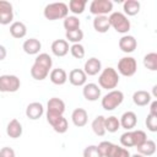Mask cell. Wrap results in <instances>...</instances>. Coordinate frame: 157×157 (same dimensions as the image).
<instances>
[{
    "label": "cell",
    "mask_w": 157,
    "mask_h": 157,
    "mask_svg": "<svg viewBox=\"0 0 157 157\" xmlns=\"http://www.w3.org/2000/svg\"><path fill=\"white\" fill-rule=\"evenodd\" d=\"M6 132L11 139H17L22 135V124L17 119H12L9 121Z\"/></svg>",
    "instance_id": "cb8c5ba5"
},
{
    "label": "cell",
    "mask_w": 157,
    "mask_h": 157,
    "mask_svg": "<svg viewBox=\"0 0 157 157\" xmlns=\"http://www.w3.org/2000/svg\"><path fill=\"white\" fill-rule=\"evenodd\" d=\"M91 126H92L93 132H94L97 136H103V135L105 134V131H107V130H105V118H104L103 115L96 117V118L93 119Z\"/></svg>",
    "instance_id": "d4e9b609"
},
{
    "label": "cell",
    "mask_w": 157,
    "mask_h": 157,
    "mask_svg": "<svg viewBox=\"0 0 157 157\" xmlns=\"http://www.w3.org/2000/svg\"><path fill=\"white\" fill-rule=\"evenodd\" d=\"M131 157H146V156L140 155V153H135V155H131Z\"/></svg>",
    "instance_id": "bcb514c9"
},
{
    "label": "cell",
    "mask_w": 157,
    "mask_h": 157,
    "mask_svg": "<svg viewBox=\"0 0 157 157\" xmlns=\"http://www.w3.org/2000/svg\"><path fill=\"white\" fill-rule=\"evenodd\" d=\"M140 2L137 0H126L124 1L123 4V10H124V13L128 15V16H135L139 13L140 11Z\"/></svg>",
    "instance_id": "484cf974"
},
{
    "label": "cell",
    "mask_w": 157,
    "mask_h": 157,
    "mask_svg": "<svg viewBox=\"0 0 157 157\" xmlns=\"http://www.w3.org/2000/svg\"><path fill=\"white\" fill-rule=\"evenodd\" d=\"M49 75V70H47L45 67L38 65V64H33L32 67H31V76L34 78V80H38V81H42L44 78H47V76Z\"/></svg>",
    "instance_id": "83f0119b"
},
{
    "label": "cell",
    "mask_w": 157,
    "mask_h": 157,
    "mask_svg": "<svg viewBox=\"0 0 157 157\" xmlns=\"http://www.w3.org/2000/svg\"><path fill=\"white\" fill-rule=\"evenodd\" d=\"M144 65L151 71H157V53H148L144 56Z\"/></svg>",
    "instance_id": "f546056e"
},
{
    "label": "cell",
    "mask_w": 157,
    "mask_h": 157,
    "mask_svg": "<svg viewBox=\"0 0 157 157\" xmlns=\"http://www.w3.org/2000/svg\"><path fill=\"white\" fill-rule=\"evenodd\" d=\"M65 112V103L58 97H53L47 103V113L54 115H63Z\"/></svg>",
    "instance_id": "30bf717a"
},
{
    "label": "cell",
    "mask_w": 157,
    "mask_h": 157,
    "mask_svg": "<svg viewBox=\"0 0 157 157\" xmlns=\"http://www.w3.org/2000/svg\"><path fill=\"white\" fill-rule=\"evenodd\" d=\"M102 70V63L99 59L97 58H90L86 63H85V66H83V71L86 72V75L88 76H94L97 75L99 71Z\"/></svg>",
    "instance_id": "ac0fdd59"
},
{
    "label": "cell",
    "mask_w": 157,
    "mask_h": 157,
    "mask_svg": "<svg viewBox=\"0 0 157 157\" xmlns=\"http://www.w3.org/2000/svg\"><path fill=\"white\" fill-rule=\"evenodd\" d=\"M34 63L38 64V65H40V66H43V67H45L47 70H50L52 66H53V60H52L50 55L47 54V53L38 54L36 56V59H34Z\"/></svg>",
    "instance_id": "f1b7e54d"
},
{
    "label": "cell",
    "mask_w": 157,
    "mask_h": 157,
    "mask_svg": "<svg viewBox=\"0 0 157 157\" xmlns=\"http://www.w3.org/2000/svg\"><path fill=\"white\" fill-rule=\"evenodd\" d=\"M136 123H137V117L134 112L131 110H128L125 113H123V115L120 117V125L121 128H124L126 131H130L132 130L135 126H136Z\"/></svg>",
    "instance_id": "9a60e30c"
},
{
    "label": "cell",
    "mask_w": 157,
    "mask_h": 157,
    "mask_svg": "<svg viewBox=\"0 0 157 157\" xmlns=\"http://www.w3.org/2000/svg\"><path fill=\"white\" fill-rule=\"evenodd\" d=\"M13 20V10L12 5L9 1H0V23L1 25H9Z\"/></svg>",
    "instance_id": "9c48e42d"
},
{
    "label": "cell",
    "mask_w": 157,
    "mask_h": 157,
    "mask_svg": "<svg viewBox=\"0 0 157 157\" xmlns=\"http://www.w3.org/2000/svg\"><path fill=\"white\" fill-rule=\"evenodd\" d=\"M22 49L26 54L29 55H36L39 53V50L42 49V43L37 39V38H29L26 39L22 44Z\"/></svg>",
    "instance_id": "d6986e66"
},
{
    "label": "cell",
    "mask_w": 157,
    "mask_h": 157,
    "mask_svg": "<svg viewBox=\"0 0 157 157\" xmlns=\"http://www.w3.org/2000/svg\"><path fill=\"white\" fill-rule=\"evenodd\" d=\"M65 37H66L67 42H72L74 44H76V43H80L83 39V32L80 28L78 29H72V31H66Z\"/></svg>",
    "instance_id": "d6a6232c"
},
{
    "label": "cell",
    "mask_w": 157,
    "mask_h": 157,
    "mask_svg": "<svg viewBox=\"0 0 157 157\" xmlns=\"http://www.w3.org/2000/svg\"><path fill=\"white\" fill-rule=\"evenodd\" d=\"M52 53L55 55V56H65L69 50H70V47H69V42L66 39H55L53 43H52Z\"/></svg>",
    "instance_id": "8fae6325"
},
{
    "label": "cell",
    "mask_w": 157,
    "mask_h": 157,
    "mask_svg": "<svg viewBox=\"0 0 157 157\" xmlns=\"http://www.w3.org/2000/svg\"><path fill=\"white\" fill-rule=\"evenodd\" d=\"M71 120H72L74 125L77 126V128L85 126L87 124V121H88V114H87L86 109H83V108L74 109V112L71 114Z\"/></svg>",
    "instance_id": "e0dca14e"
},
{
    "label": "cell",
    "mask_w": 157,
    "mask_h": 157,
    "mask_svg": "<svg viewBox=\"0 0 157 157\" xmlns=\"http://www.w3.org/2000/svg\"><path fill=\"white\" fill-rule=\"evenodd\" d=\"M21 86V81L16 75H1L0 76V91L1 92H16Z\"/></svg>",
    "instance_id": "8992f818"
},
{
    "label": "cell",
    "mask_w": 157,
    "mask_h": 157,
    "mask_svg": "<svg viewBox=\"0 0 157 157\" xmlns=\"http://www.w3.org/2000/svg\"><path fill=\"white\" fill-rule=\"evenodd\" d=\"M80 20L76 16H67L64 20V28L66 31H72V29H78L80 28Z\"/></svg>",
    "instance_id": "836d02e7"
},
{
    "label": "cell",
    "mask_w": 157,
    "mask_h": 157,
    "mask_svg": "<svg viewBox=\"0 0 157 157\" xmlns=\"http://www.w3.org/2000/svg\"><path fill=\"white\" fill-rule=\"evenodd\" d=\"M132 102L139 107H145L151 102V94L147 91L139 90L132 94Z\"/></svg>",
    "instance_id": "603a6c76"
},
{
    "label": "cell",
    "mask_w": 157,
    "mask_h": 157,
    "mask_svg": "<svg viewBox=\"0 0 157 157\" xmlns=\"http://www.w3.org/2000/svg\"><path fill=\"white\" fill-rule=\"evenodd\" d=\"M0 50H1V56H0V59L2 60V59H5V55H6V49H5V47H4V45H0Z\"/></svg>",
    "instance_id": "ee69618b"
},
{
    "label": "cell",
    "mask_w": 157,
    "mask_h": 157,
    "mask_svg": "<svg viewBox=\"0 0 157 157\" xmlns=\"http://www.w3.org/2000/svg\"><path fill=\"white\" fill-rule=\"evenodd\" d=\"M47 121L52 125L55 132L58 134H64L69 129L67 120L63 115H54V114H48L47 113Z\"/></svg>",
    "instance_id": "ba28073f"
},
{
    "label": "cell",
    "mask_w": 157,
    "mask_h": 157,
    "mask_svg": "<svg viewBox=\"0 0 157 157\" xmlns=\"http://www.w3.org/2000/svg\"><path fill=\"white\" fill-rule=\"evenodd\" d=\"M113 2L110 0H93L90 4V12L94 16H105L112 12Z\"/></svg>",
    "instance_id": "52a82bcc"
},
{
    "label": "cell",
    "mask_w": 157,
    "mask_h": 157,
    "mask_svg": "<svg viewBox=\"0 0 157 157\" xmlns=\"http://www.w3.org/2000/svg\"><path fill=\"white\" fill-rule=\"evenodd\" d=\"M113 147H114V144H112L110 141H102L98 145V148H99V151H101L103 157H109Z\"/></svg>",
    "instance_id": "ab89813d"
},
{
    "label": "cell",
    "mask_w": 157,
    "mask_h": 157,
    "mask_svg": "<svg viewBox=\"0 0 157 157\" xmlns=\"http://www.w3.org/2000/svg\"><path fill=\"white\" fill-rule=\"evenodd\" d=\"M120 119H118L114 115H110L105 118V130L108 132H115L120 129Z\"/></svg>",
    "instance_id": "4dcf8cb0"
},
{
    "label": "cell",
    "mask_w": 157,
    "mask_h": 157,
    "mask_svg": "<svg viewBox=\"0 0 157 157\" xmlns=\"http://www.w3.org/2000/svg\"><path fill=\"white\" fill-rule=\"evenodd\" d=\"M10 34L13 38H16V39L23 38L27 34V27H26V25L23 22H20V21L12 22L11 26H10Z\"/></svg>",
    "instance_id": "7402d4cb"
},
{
    "label": "cell",
    "mask_w": 157,
    "mask_h": 157,
    "mask_svg": "<svg viewBox=\"0 0 157 157\" xmlns=\"http://www.w3.org/2000/svg\"><path fill=\"white\" fill-rule=\"evenodd\" d=\"M124 101V93L119 90H113L109 91L105 96H103L102 98V108L104 110H113L117 107H119Z\"/></svg>",
    "instance_id": "277c9868"
},
{
    "label": "cell",
    "mask_w": 157,
    "mask_h": 157,
    "mask_svg": "<svg viewBox=\"0 0 157 157\" xmlns=\"http://www.w3.org/2000/svg\"><path fill=\"white\" fill-rule=\"evenodd\" d=\"M137 70L136 59L132 56H124L118 61V72L125 77H130L135 75Z\"/></svg>",
    "instance_id": "5b68a950"
},
{
    "label": "cell",
    "mask_w": 157,
    "mask_h": 157,
    "mask_svg": "<svg viewBox=\"0 0 157 157\" xmlns=\"http://www.w3.org/2000/svg\"><path fill=\"white\" fill-rule=\"evenodd\" d=\"M98 83L102 88L104 90H110L115 88L119 83V74L114 67H105L102 70L99 77H98Z\"/></svg>",
    "instance_id": "7a4b0ae2"
},
{
    "label": "cell",
    "mask_w": 157,
    "mask_h": 157,
    "mask_svg": "<svg viewBox=\"0 0 157 157\" xmlns=\"http://www.w3.org/2000/svg\"><path fill=\"white\" fill-rule=\"evenodd\" d=\"M136 47H137V42L132 36L125 34L119 39V48L124 53H132L136 49Z\"/></svg>",
    "instance_id": "2e32d148"
},
{
    "label": "cell",
    "mask_w": 157,
    "mask_h": 157,
    "mask_svg": "<svg viewBox=\"0 0 157 157\" xmlns=\"http://www.w3.org/2000/svg\"><path fill=\"white\" fill-rule=\"evenodd\" d=\"M86 4V0H71L69 2V10L75 15H80L85 11Z\"/></svg>",
    "instance_id": "1f68e13d"
},
{
    "label": "cell",
    "mask_w": 157,
    "mask_h": 157,
    "mask_svg": "<svg viewBox=\"0 0 157 157\" xmlns=\"http://www.w3.org/2000/svg\"><path fill=\"white\" fill-rule=\"evenodd\" d=\"M120 144L124 147H132L134 146V140H132V131H125L120 136Z\"/></svg>",
    "instance_id": "60d3db41"
},
{
    "label": "cell",
    "mask_w": 157,
    "mask_h": 157,
    "mask_svg": "<svg viewBox=\"0 0 157 157\" xmlns=\"http://www.w3.org/2000/svg\"><path fill=\"white\" fill-rule=\"evenodd\" d=\"M132 140H134V146L139 147L140 145H142L147 140L146 132L142 130H134L132 131Z\"/></svg>",
    "instance_id": "e575fe53"
},
{
    "label": "cell",
    "mask_w": 157,
    "mask_h": 157,
    "mask_svg": "<svg viewBox=\"0 0 157 157\" xmlns=\"http://www.w3.org/2000/svg\"><path fill=\"white\" fill-rule=\"evenodd\" d=\"M150 113L157 115V99L151 102V104H150Z\"/></svg>",
    "instance_id": "7bdbcfd3"
},
{
    "label": "cell",
    "mask_w": 157,
    "mask_h": 157,
    "mask_svg": "<svg viewBox=\"0 0 157 157\" xmlns=\"http://www.w3.org/2000/svg\"><path fill=\"white\" fill-rule=\"evenodd\" d=\"M87 80V75L81 69H72L69 72V81L72 86H85Z\"/></svg>",
    "instance_id": "7c38bea8"
},
{
    "label": "cell",
    "mask_w": 157,
    "mask_h": 157,
    "mask_svg": "<svg viewBox=\"0 0 157 157\" xmlns=\"http://www.w3.org/2000/svg\"><path fill=\"white\" fill-rule=\"evenodd\" d=\"M109 157H131V155H130V152L128 151V148L120 147V146H118V145H114V147H113V150H112Z\"/></svg>",
    "instance_id": "8d00e7d4"
},
{
    "label": "cell",
    "mask_w": 157,
    "mask_h": 157,
    "mask_svg": "<svg viewBox=\"0 0 157 157\" xmlns=\"http://www.w3.org/2000/svg\"><path fill=\"white\" fill-rule=\"evenodd\" d=\"M145 124L147 130H150L151 132H157V115L150 113L145 120Z\"/></svg>",
    "instance_id": "74e56055"
},
{
    "label": "cell",
    "mask_w": 157,
    "mask_h": 157,
    "mask_svg": "<svg viewBox=\"0 0 157 157\" xmlns=\"http://www.w3.org/2000/svg\"><path fill=\"white\" fill-rule=\"evenodd\" d=\"M43 113H44V108H43V104L39 102H32L26 108V117L31 120L39 119L43 115Z\"/></svg>",
    "instance_id": "5bb4252c"
},
{
    "label": "cell",
    "mask_w": 157,
    "mask_h": 157,
    "mask_svg": "<svg viewBox=\"0 0 157 157\" xmlns=\"http://www.w3.org/2000/svg\"><path fill=\"white\" fill-rule=\"evenodd\" d=\"M70 53H71V55H72L74 58H76V59H82V58L85 56V48H83L82 44L76 43V44H72V45L70 47Z\"/></svg>",
    "instance_id": "d590c367"
},
{
    "label": "cell",
    "mask_w": 157,
    "mask_h": 157,
    "mask_svg": "<svg viewBox=\"0 0 157 157\" xmlns=\"http://www.w3.org/2000/svg\"><path fill=\"white\" fill-rule=\"evenodd\" d=\"M0 157H16L15 151L11 147H2L0 150Z\"/></svg>",
    "instance_id": "b9f144b4"
},
{
    "label": "cell",
    "mask_w": 157,
    "mask_h": 157,
    "mask_svg": "<svg viewBox=\"0 0 157 157\" xmlns=\"http://www.w3.org/2000/svg\"><path fill=\"white\" fill-rule=\"evenodd\" d=\"M110 22L108 16H96L93 18V28L98 33H105L110 28Z\"/></svg>",
    "instance_id": "ffe728a7"
},
{
    "label": "cell",
    "mask_w": 157,
    "mask_h": 157,
    "mask_svg": "<svg viewBox=\"0 0 157 157\" xmlns=\"http://www.w3.org/2000/svg\"><path fill=\"white\" fill-rule=\"evenodd\" d=\"M49 78L50 81L54 83V85H58V86H61L64 85L66 81H67V74L64 69L61 67H56V69H53L49 74Z\"/></svg>",
    "instance_id": "44dd1931"
},
{
    "label": "cell",
    "mask_w": 157,
    "mask_h": 157,
    "mask_svg": "<svg viewBox=\"0 0 157 157\" xmlns=\"http://www.w3.org/2000/svg\"><path fill=\"white\" fill-rule=\"evenodd\" d=\"M109 22H110V26L118 33L124 34V33H128L130 29V21L128 18V16L123 12H119V11L112 12L109 16Z\"/></svg>",
    "instance_id": "3957f363"
},
{
    "label": "cell",
    "mask_w": 157,
    "mask_h": 157,
    "mask_svg": "<svg viewBox=\"0 0 157 157\" xmlns=\"http://www.w3.org/2000/svg\"><path fill=\"white\" fill-rule=\"evenodd\" d=\"M136 148H137V153L148 157V156H152V155L156 152L157 145H156V142L152 141V140H146L142 145H140V146L136 147Z\"/></svg>",
    "instance_id": "4316f807"
},
{
    "label": "cell",
    "mask_w": 157,
    "mask_h": 157,
    "mask_svg": "<svg viewBox=\"0 0 157 157\" xmlns=\"http://www.w3.org/2000/svg\"><path fill=\"white\" fill-rule=\"evenodd\" d=\"M69 11H70L69 6L65 2H52L44 7L43 15L49 21H55V20H60V18L65 20L67 17Z\"/></svg>",
    "instance_id": "6da1fadb"
},
{
    "label": "cell",
    "mask_w": 157,
    "mask_h": 157,
    "mask_svg": "<svg viewBox=\"0 0 157 157\" xmlns=\"http://www.w3.org/2000/svg\"><path fill=\"white\" fill-rule=\"evenodd\" d=\"M83 157H103L98 146L96 145H90L83 150Z\"/></svg>",
    "instance_id": "f35d334b"
},
{
    "label": "cell",
    "mask_w": 157,
    "mask_h": 157,
    "mask_svg": "<svg viewBox=\"0 0 157 157\" xmlns=\"http://www.w3.org/2000/svg\"><path fill=\"white\" fill-rule=\"evenodd\" d=\"M82 94L87 101L94 102L101 97V88L96 83H86L82 88Z\"/></svg>",
    "instance_id": "4fadbf2b"
},
{
    "label": "cell",
    "mask_w": 157,
    "mask_h": 157,
    "mask_svg": "<svg viewBox=\"0 0 157 157\" xmlns=\"http://www.w3.org/2000/svg\"><path fill=\"white\" fill-rule=\"evenodd\" d=\"M152 96H153L155 98H157V85H155V86L152 87Z\"/></svg>",
    "instance_id": "f6af8a7d"
}]
</instances>
